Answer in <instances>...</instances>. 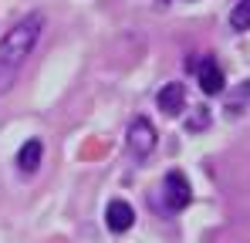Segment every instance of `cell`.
<instances>
[{
    "instance_id": "5b68a950",
    "label": "cell",
    "mask_w": 250,
    "mask_h": 243,
    "mask_svg": "<svg viewBox=\"0 0 250 243\" xmlns=\"http://www.w3.org/2000/svg\"><path fill=\"white\" fill-rule=\"evenodd\" d=\"M105 223H108L112 233H125V230H132V223H135V209L125 200H112L108 209H105Z\"/></svg>"
},
{
    "instance_id": "277c9868",
    "label": "cell",
    "mask_w": 250,
    "mask_h": 243,
    "mask_svg": "<svg viewBox=\"0 0 250 243\" xmlns=\"http://www.w3.org/2000/svg\"><path fill=\"white\" fill-rule=\"evenodd\" d=\"M189 68L196 71V81H200V88H203L207 95H220V91H223L227 78H223V68H220L216 61H209V58H203V61H189Z\"/></svg>"
},
{
    "instance_id": "8992f818",
    "label": "cell",
    "mask_w": 250,
    "mask_h": 243,
    "mask_svg": "<svg viewBox=\"0 0 250 243\" xmlns=\"http://www.w3.org/2000/svg\"><path fill=\"white\" fill-rule=\"evenodd\" d=\"M183 105H186V88H183L179 81H172V84H166V88L159 91V108H163L166 115H179Z\"/></svg>"
},
{
    "instance_id": "6da1fadb",
    "label": "cell",
    "mask_w": 250,
    "mask_h": 243,
    "mask_svg": "<svg viewBox=\"0 0 250 243\" xmlns=\"http://www.w3.org/2000/svg\"><path fill=\"white\" fill-rule=\"evenodd\" d=\"M44 34V14H27L21 17L3 38H0V95L14 84V78L24 71L27 58L34 54L38 40Z\"/></svg>"
},
{
    "instance_id": "ba28073f",
    "label": "cell",
    "mask_w": 250,
    "mask_h": 243,
    "mask_svg": "<svg viewBox=\"0 0 250 243\" xmlns=\"http://www.w3.org/2000/svg\"><path fill=\"white\" fill-rule=\"evenodd\" d=\"M230 27L233 31H250V0H237L230 10Z\"/></svg>"
},
{
    "instance_id": "3957f363",
    "label": "cell",
    "mask_w": 250,
    "mask_h": 243,
    "mask_svg": "<svg viewBox=\"0 0 250 243\" xmlns=\"http://www.w3.org/2000/svg\"><path fill=\"white\" fill-rule=\"evenodd\" d=\"M163 200H166V209H183V206H189L193 200V193H189V182H186V176L183 172H166V182H163Z\"/></svg>"
},
{
    "instance_id": "52a82bcc",
    "label": "cell",
    "mask_w": 250,
    "mask_h": 243,
    "mask_svg": "<svg viewBox=\"0 0 250 243\" xmlns=\"http://www.w3.org/2000/svg\"><path fill=\"white\" fill-rule=\"evenodd\" d=\"M41 156H44L41 139H27V142L21 145V152H17V165H21L24 172H34V169L41 165Z\"/></svg>"
},
{
    "instance_id": "7a4b0ae2",
    "label": "cell",
    "mask_w": 250,
    "mask_h": 243,
    "mask_svg": "<svg viewBox=\"0 0 250 243\" xmlns=\"http://www.w3.org/2000/svg\"><path fill=\"white\" fill-rule=\"evenodd\" d=\"M128 149H132V156H139V159H146V156L156 149V128H152L149 119H135L128 125Z\"/></svg>"
}]
</instances>
